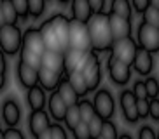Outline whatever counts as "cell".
Listing matches in <instances>:
<instances>
[{
    "label": "cell",
    "instance_id": "obj_1",
    "mask_svg": "<svg viewBox=\"0 0 159 139\" xmlns=\"http://www.w3.org/2000/svg\"><path fill=\"white\" fill-rule=\"evenodd\" d=\"M89 40H91V51L94 52H108L114 44V37L108 24V14L98 12L93 14V18L88 23Z\"/></svg>",
    "mask_w": 159,
    "mask_h": 139
},
{
    "label": "cell",
    "instance_id": "obj_2",
    "mask_svg": "<svg viewBox=\"0 0 159 139\" xmlns=\"http://www.w3.org/2000/svg\"><path fill=\"white\" fill-rule=\"evenodd\" d=\"M23 40V30L19 24H4L0 28V49L5 56H18Z\"/></svg>",
    "mask_w": 159,
    "mask_h": 139
},
{
    "label": "cell",
    "instance_id": "obj_3",
    "mask_svg": "<svg viewBox=\"0 0 159 139\" xmlns=\"http://www.w3.org/2000/svg\"><path fill=\"white\" fill-rule=\"evenodd\" d=\"M80 71L84 75V80H86V85H88L89 92L98 91V85L102 82V65H100V59H98V52L88 51L84 66H82Z\"/></svg>",
    "mask_w": 159,
    "mask_h": 139
},
{
    "label": "cell",
    "instance_id": "obj_4",
    "mask_svg": "<svg viewBox=\"0 0 159 139\" xmlns=\"http://www.w3.org/2000/svg\"><path fill=\"white\" fill-rule=\"evenodd\" d=\"M68 47L79 49V51H91V40H89L88 24L80 23L77 19L70 18L68 24Z\"/></svg>",
    "mask_w": 159,
    "mask_h": 139
},
{
    "label": "cell",
    "instance_id": "obj_5",
    "mask_svg": "<svg viewBox=\"0 0 159 139\" xmlns=\"http://www.w3.org/2000/svg\"><path fill=\"white\" fill-rule=\"evenodd\" d=\"M138 51V44L133 37H126V38H119V40H114L112 47H110V56L116 57V59L126 63V65H133V59H135V54Z\"/></svg>",
    "mask_w": 159,
    "mask_h": 139
},
{
    "label": "cell",
    "instance_id": "obj_6",
    "mask_svg": "<svg viewBox=\"0 0 159 139\" xmlns=\"http://www.w3.org/2000/svg\"><path fill=\"white\" fill-rule=\"evenodd\" d=\"M93 106H94V113L100 115L103 120H110L116 113V101L114 96L108 89H100L94 92L93 97Z\"/></svg>",
    "mask_w": 159,
    "mask_h": 139
},
{
    "label": "cell",
    "instance_id": "obj_7",
    "mask_svg": "<svg viewBox=\"0 0 159 139\" xmlns=\"http://www.w3.org/2000/svg\"><path fill=\"white\" fill-rule=\"evenodd\" d=\"M136 44L138 47L145 49L149 52H157L159 51V32L156 26H150L145 21L138 24V32H136Z\"/></svg>",
    "mask_w": 159,
    "mask_h": 139
},
{
    "label": "cell",
    "instance_id": "obj_8",
    "mask_svg": "<svg viewBox=\"0 0 159 139\" xmlns=\"http://www.w3.org/2000/svg\"><path fill=\"white\" fill-rule=\"evenodd\" d=\"M107 70H108V77L116 85L119 87H124L128 82L131 80V66L122 63V61L116 59L112 56H108L107 61Z\"/></svg>",
    "mask_w": 159,
    "mask_h": 139
},
{
    "label": "cell",
    "instance_id": "obj_9",
    "mask_svg": "<svg viewBox=\"0 0 159 139\" xmlns=\"http://www.w3.org/2000/svg\"><path fill=\"white\" fill-rule=\"evenodd\" d=\"M0 113H2V122L5 124V127H18L21 122V116H23L21 106L14 97L4 99L2 106H0Z\"/></svg>",
    "mask_w": 159,
    "mask_h": 139
},
{
    "label": "cell",
    "instance_id": "obj_10",
    "mask_svg": "<svg viewBox=\"0 0 159 139\" xmlns=\"http://www.w3.org/2000/svg\"><path fill=\"white\" fill-rule=\"evenodd\" d=\"M21 49H26V51L37 52V54L42 56L46 51V45H44L42 35L39 32V26H28L26 30H23V40H21Z\"/></svg>",
    "mask_w": 159,
    "mask_h": 139
},
{
    "label": "cell",
    "instance_id": "obj_11",
    "mask_svg": "<svg viewBox=\"0 0 159 139\" xmlns=\"http://www.w3.org/2000/svg\"><path fill=\"white\" fill-rule=\"evenodd\" d=\"M86 56H88V51H79V49H65L63 51V71L65 75L72 73V71H80L82 66H84Z\"/></svg>",
    "mask_w": 159,
    "mask_h": 139
},
{
    "label": "cell",
    "instance_id": "obj_12",
    "mask_svg": "<svg viewBox=\"0 0 159 139\" xmlns=\"http://www.w3.org/2000/svg\"><path fill=\"white\" fill-rule=\"evenodd\" d=\"M49 23H51L52 30L56 33L58 40H60L63 51L68 49V24H70V18L65 16L63 12H54L49 18Z\"/></svg>",
    "mask_w": 159,
    "mask_h": 139
},
{
    "label": "cell",
    "instance_id": "obj_13",
    "mask_svg": "<svg viewBox=\"0 0 159 139\" xmlns=\"http://www.w3.org/2000/svg\"><path fill=\"white\" fill-rule=\"evenodd\" d=\"M119 104H121L122 115H124L128 124H136L140 120L138 111H136V97L133 91H122L119 96Z\"/></svg>",
    "mask_w": 159,
    "mask_h": 139
},
{
    "label": "cell",
    "instance_id": "obj_14",
    "mask_svg": "<svg viewBox=\"0 0 159 139\" xmlns=\"http://www.w3.org/2000/svg\"><path fill=\"white\" fill-rule=\"evenodd\" d=\"M51 125V116L46 110H37V111H32L28 116V130L32 137L35 139L39 134H42L46 129H49Z\"/></svg>",
    "mask_w": 159,
    "mask_h": 139
},
{
    "label": "cell",
    "instance_id": "obj_15",
    "mask_svg": "<svg viewBox=\"0 0 159 139\" xmlns=\"http://www.w3.org/2000/svg\"><path fill=\"white\" fill-rule=\"evenodd\" d=\"M16 75H18L19 87L23 89H30L39 83V70L32 68V66H28L26 63H23L19 59L16 63Z\"/></svg>",
    "mask_w": 159,
    "mask_h": 139
},
{
    "label": "cell",
    "instance_id": "obj_16",
    "mask_svg": "<svg viewBox=\"0 0 159 139\" xmlns=\"http://www.w3.org/2000/svg\"><path fill=\"white\" fill-rule=\"evenodd\" d=\"M107 14H108V24H110V32H112L114 40L131 37V19H126L112 12H107Z\"/></svg>",
    "mask_w": 159,
    "mask_h": 139
},
{
    "label": "cell",
    "instance_id": "obj_17",
    "mask_svg": "<svg viewBox=\"0 0 159 139\" xmlns=\"http://www.w3.org/2000/svg\"><path fill=\"white\" fill-rule=\"evenodd\" d=\"M133 70H135L138 75H143V77H149L152 68H154V57H152V52L145 51L142 47H138V51L135 54V59H133Z\"/></svg>",
    "mask_w": 159,
    "mask_h": 139
},
{
    "label": "cell",
    "instance_id": "obj_18",
    "mask_svg": "<svg viewBox=\"0 0 159 139\" xmlns=\"http://www.w3.org/2000/svg\"><path fill=\"white\" fill-rule=\"evenodd\" d=\"M66 104L65 101L60 97V94L56 91L49 92V97H47V113L54 122H63L65 118V113H66Z\"/></svg>",
    "mask_w": 159,
    "mask_h": 139
},
{
    "label": "cell",
    "instance_id": "obj_19",
    "mask_svg": "<svg viewBox=\"0 0 159 139\" xmlns=\"http://www.w3.org/2000/svg\"><path fill=\"white\" fill-rule=\"evenodd\" d=\"M26 104L32 111H37V110H46L47 106V96H46V91H44L40 85H33V87L26 89Z\"/></svg>",
    "mask_w": 159,
    "mask_h": 139
},
{
    "label": "cell",
    "instance_id": "obj_20",
    "mask_svg": "<svg viewBox=\"0 0 159 139\" xmlns=\"http://www.w3.org/2000/svg\"><path fill=\"white\" fill-rule=\"evenodd\" d=\"M65 75L63 73H58V71H52V70H47V68H39V85L44 89V91H56L58 85H60L61 78Z\"/></svg>",
    "mask_w": 159,
    "mask_h": 139
},
{
    "label": "cell",
    "instance_id": "obj_21",
    "mask_svg": "<svg viewBox=\"0 0 159 139\" xmlns=\"http://www.w3.org/2000/svg\"><path fill=\"white\" fill-rule=\"evenodd\" d=\"M39 32H40V35H42V40H44L46 49H49V51H56V52H63V47H61L60 40H58V37H56V33H54L51 23H49V19H46V21L40 23Z\"/></svg>",
    "mask_w": 159,
    "mask_h": 139
},
{
    "label": "cell",
    "instance_id": "obj_22",
    "mask_svg": "<svg viewBox=\"0 0 159 139\" xmlns=\"http://www.w3.org/2000/svg\"><path fill=\"white\" fill-rule=\"evenodd\" d=\"M40 66L65 75V71H63V52H56V51L46 49L42 57H40Z\"/></svg>",
    "mask_w": 159,
    "mask_h": 139
},
{
    "label": "cell",
    "instance_id": "obj_23",
    "mask_svg": "<svg viewBox=\"0 0 159 139\" xmlns=\"http://www.w3.org/2000/svg\"><path fill=\"white\" fill-rule=\"evenodd\" d=\"M70 14H72V19H77L80 23H88L89 19L93 18V11L89 7L88 0H72Z\"/></svg>",
    "mask_w": 159,
    "mask_h": 139
},
{
    "label": "cell",
    "instance_id": "obj_24",
    "mask_svg": "<svg viewBox=\"0 0 159 139\" xmlns=\"http://www.w3.org/2000/svg\"><path fill=\"white\" fill-rule=\"evenodd\" d=\"M56 92L60 94V97L65 101L66 106H74V104H77L79 99H80V97L77 96V92L74 91V87L70 85V82L66 80V77L61 78L60 85H58V89H56Z\"/></svg>",
    "mask_w": 159,
    "mask_h": 139
},
{
    "label": "cell",
    "instance_id": "obj_25",
    "mask_svg": "<svg viewBox=\"0 0 159 139\" xmlns=\"http://www.w3.org/2000/svg\"><path fill=\"white\" fill-rule=\"evenodd\" d=\"M65 77H66V80L70 82V85L74 87V91L77 92V96H79V97H86L89 94L82 71H72V73L65 75Z\"/></svg>",
    "mask_w": 159,
    "mask_h": 139
},
{
    "label": "cell",
    "instance_id": "obj_26",
    "mask_svg": "<svg viewBox=\"0 0 159 139\" xmlns=\"http://www.w3.org/2000/svg\"><path fill=\"white\" fill-rule=\"evenodd\" d=\"M108 12L117 14V16H122L126 19L133 18V7H131L129 0H112L110 2V11Z\"/></svg>",
    "mask_w": 159,
    "mask_h": 139
},
{
    "label": "cell",
    "instance_id": "obj_27",
    "mask_svg": "<svg viewBox=\"0 0 159 139\" xmlns=\"http://www.w3.org/2000/svg\"><path fill=\"white\" fill-rule=\"evenodd\" d=\"M77 106H79V113H80V120L86 122L88 124L91 118H93L96 113H94V106H93V101H89L88 97H80L79 103H77Z\"/></svg>",
    "mask_w": 159,
    "mask_h": 139
},
{
    "label": "cell",
    "instance_id": "obj_28",
    "mask_svg": "<svg viewBox=\"0 0 159 139\" xmlns=\"http://www.w3.org/2000/svg\"><path fill=\"white\" fill-rule=\"evenodd\" d=\"M2 16H4L5 24H19V18L16 12L14 5L11 0H4L2 2Z\"/></svg>",
    "mask_w": 159,
    "mask_h": 139
},
{
    "label": "cell",
    "instance_id": "obj_29",
    "mask_svg": "<svg viewBox=\"0 0 159 139\" xmlns=\"http://www.w3.org/2000/svg\"><path fill=\"white\" fill-rule=\"evenodd\" d=\"M47 0H28V14L32 19H40L46 14Z\"/></svg>",
    "mask_w": 159,
    "mask_h": 139
},
{
    "label": "cell",
    "instance_id": "obj_30",
    "mask_svg": "<svg viewBox=\"0 0 159 139\" xmlns=\"http://www.w3.org/2000/svg\"><path fill=\"white\" fill-rule=\"evenodd\" d=\"M18 56H19V61L26 63L28 66H32V68H35V70L40 68V57H42L40 54L32 52V51H26V49H19Z\"/></svg>",
    "mask_w": 159,
    "mask_h": 139
},
{
    "label": "cell",
    "instance_id": "obj_31",
    "mask_svg": "<svg viewBox=\"0 0 159 139\" xmlns=\"http://www.w3.org/2000/svg\"><path fill=\"white\" fill-rule=\"evenodd\" d=\"M63 122H65V127L66 129H70V130L80 122V113H79V106H77V104L66 108V113H65Z\"/></svg>",
    "mask_w": 159,
    "mask_h": 139
},
{
    "label": "cell",
    "instance_id": "obj_32",
    "mask_svg": "<svg viewBox=\"0 0 159 139\" xmlns=\"http://www.w3.org/2000/svg\"><path fill=\"white\" fill-rule=\"evenodd\" d=\"M142 16H143V19H142V21H145V23L150 24V26L159 28V9H157V7L149 5V7L142 12Z\"/></svg>",
    "mask_w": 159,
    "mask_h": 139
},
{
    "label": "cell",
    "instance_id": "obj_33",
    "mask_svg": "<svg viewBox=\"0 0 159 139\" xmlns=\"http://www.w3.org/2000/svg\"><path fill=\"white\" fill-rule=\"evenodd\" d=\"M12 5H14L16 12H18V18L19 21H28L30 14H28V0H11Z\"/></svg>",
    "mask_w": 159,
    "mask_h": 139
},
{
    "label": "cell",
    "instance_id": "obj_34",
    "mask_svg": "<svg viewBox=\"0 0 159 139\" xmlns=\"http://www.w3.org/2000/svg\"><path fill=\"white\" fill-rule=\"evenodd\" d=\"M100 136L105 139H117L119 137V134H117V127L116 124H114L112 120H105L102 125V132H100Z\"/></svg>",
    "mask_w": 159,
    "mask_h": 139
},
{
    "label": "cell",
    "instance_id": "obj_35",
    "mask_svg": "<svg viewBox=\"0 0 159 139\" xmlns=\"http://www.w3.org/2000/svg\"><path fill=\"white\" fill-rule=\"evenodd\" d=\"M72 136H74V139H93V137H91V132H89L88 124L82 122V120H80L79 124L72 129Z\"/></svg>",
    "mask_w": 159,
    "mask_h": 139
},
{
    "label": "cell",
    "instance_id": "obj_36",
    "mask_svg": "<svg viewBox=\"0 0 159 139\" xmlns=\"http://www.w3.org/2000/svg\"><path fill=\"white\" fill-rule=\"evenodd\" d=\"M145 82V89H147V97L152 99V97H159V80L156 77H147Z\"/></svg>",
    "mask_w": 159,
    "mask_h": 139
},
{
    "label": "cell",
    "instance_id": "obj_37",
    "mask_svg": "<svg viewBox=\"0 0 159 139\" xmlns=\"http://www.w3.org/2000/svg\"><path fill=\"white\" fill-rule=\"evenodd\" d=\"M49 130H51V139H68L66 127H63L61 122H51Z\"/></svg>",
    "mask_w": 159,
    "mask_h": 139
},
{
    "label": "cell",
    "instance_id": "obj_38",
    "mask_svg": "<svg viewBox=\"0 0 159 139\" xmlns=\"http://www.w3.org/2000/svg\"><path fill=\"white\" fill-rule=\"evenodd\" d=\"M103 118L100 115H94L91 120L88 122V127H89V132H91V137H96V136H100V132H102V125H103Z\"/></svg>",
    "mask_w": 159,
    "mask_h": 139
},
{
    "label": "cell",
    "instance_id": "obj_39",
    "mask_svg": "<svg viewBox=\"0 0 159 139\" xmlns=\"http://www.w3.org/2000/svg\"><path fill=\"white\" fill-rule=\"evenodd\" d=\"M133 94L136 99H149L147 97V89H145V82L143 80H136L133 83Z\"/></svg>",
    "mask_w": 159,
    "mask_h": 139
},
{
    "label": "cell",
    "instance_id": "obj_40",
    "mask_svg": "<svg viewBox=\"0 0 159 139\" xmlns=\"http://www.w3.org/2000/svg\"><path fill=\"white\" fill-rule=\"evenodd\" d=\"M136 111L140 120H145L149 116V99H136Z\"/></svg>",
    "mask_w": 159,
    "mask_h": 139
},
{
    "label": "cell",
    "instance_id": "obj_41",
    "mask_svg": "<svg viewBox=\"0 0 159 139\" xmlns=\"http://www.w3.org/2000/svg\"><path fill=\"white\" fill-rule=\"evenodd\" d=\"M149 116L152 120L159 122V97L149 99Z\"/></svg>",
    "mask_w": 159,
    "mask_h": 139
},
{
    "label": "cell",
    "instance_id": "obj_42",
    "mask_svg": "<svg viewBox=\"0 0 159 139\" xmlns=\"http://www.w3.org/2000/svg\"><path fill=\"white\" fill-rule=\"evenodd\" d=\"M4 139H25V134L23 130H19L18 127H5Z\"/></svg>",
    "mask_w": 159,
    "mask_h": 139
},
{
    "label": "cell",
    "instance_id": "obj_43",
    "mask_svg": "<svg viewBox=\"0 0 159 139\" xmlns=\"http://www.w3.org/2000/svg\"><path fill=\"white\" fill-rule=\"evenodd\" d=\"M138 139H156V132L150 125H143L138 130Z\"/></svg>",
    "mask_w": 159,
    "mask_h": 139
},
{
    "label": "cell",
    "instance_id": "obj_44",
    "mask_svg": "<svg viewBox=\"0 0 159 139\" xmlns=\"http://www.w3.org/2000/svg\"><path fill=\"white\" fill-rule=\"evenodd\" d=\"M88 4L93 11V14L105 12V0H88Z\"/></svg>",
    "mask_w": 159,
    "mask_h": 139
},
{
    "label": "cell",
    "instance_id": "obj_45",
    "mask_svg": "<svg viewBox=\"0 0 159 139\" xmlns=\"http://www.w3.org/2000/svg\"><path fill=\"white\" fill-rule=\"evenodd\" d=\"M129 2H131V7H133V9H135L138 14H142L150 5L149 0H129Z\"/></svg>",
    "mask_w": 159,
    "mask_h": 139
},
{
    "label": "cell",
    "instance_id": "obj_46",
    "mask_svg": "<svg viewBox=\"0 0 159 139\" xmlns=\"http://www.w3.org/2000/svg\"><path fill=\"white\" fill-rule=\"evenodd\" d=\"M5 71H7V57L0 49V73H5Z\"/></svg>",
    "mask_w": 159,
    "mask_h": 139
},
{
    "label": "cell",
    "instance_id": "obj_47",
    "mask_svg": "<svg viewBox=\"0 0 159 139\" xmlns=\"http://www.w3.org/2000/svg\"><path fill=\"white\" fill-rule=\"evenodd\" d=\"M5 85H7V75H5V73H0V91H4Z\"/></svg>",
    "mask_w": 159,
    "mask_h": 139
},
{
    "label": "cell",
    "instance_id": "obj_48",
    "mask_svg": "<svg viewBox=\"0 0 159 139\" xmlns=\"http://www.w3.org/2000/svg\"><path fill=\"white\" fill-rule=\"evenodd\" d=\"M35 139H51V130H49V129H46V130L42 132V134H39Z\"/></svg>",
    "mask_w": 159,
    "mask_h": 139
},
{
    "label": "cell",
    "instance_id": "obj_49",
    "mask_svg": "<svg viewBox=\"0 0 159 139\" xmlns=\"http://www.w3.org/2000/svg\"><path fill=\"white\" fill-rule=\"evenodd\" d=\"M2 2H4V0H0V28H2V26L5 24V21H4V16H2Z\"/></svg>",
    "mask_w": 159,
    "mask_h": 139
},
{
    "label": "cell",
    "instance_id": "obj_50",
    "mask_svg": "<svg viewBox=\"0 0 159 139\" xmlns=\"http://www.w3.org/2000/svg\"><path fill=\"white\" fill-rule=\"evenodd\" d=\"M149 4L152 5V7H159V0H149Z\"/></svg>",
    "mask_w": 159,
    "mask_h": 139
},
{
    "label": "cell",
    "instance_id": "obj_51",
    "mask_svg": "<svg viewBox=\"0 0 159 139\" xmlns=\"http://www.w3.org/2000/svg\"><path fill=\"white\" fill-rule=\"evenodd\" d=\"M117 139H133V137H131L129 134H122V136H119Z\"/></svg>",
    "mask_w": 159,
    "mask_h": 139
},
{
    "label": "cell",
    "instance_id": "obj_52",
    "mask_svg": "<svg viewBox=\"0 0 159 139\" xmlns=\"http://www.w3.org/2000/svg\"><path fill=\"white\" fill-rule=\"evenodd\" d=\"M68 2H72V0H58V4H61V5H66Z\"/></svg>",
    "mask_w": 159,
    "mask_h": 139
},
{
    "label": "cell",
    "instance_id": "obj_53",
    "mask_svg": "<svg viewBox=\"0 0 159 139\" xmlns=\"http://www.w3.org/2000/svg\"><path fill=\"white\" fill-rule=\"evenodd\" d=\"M0 139H4V129H0Z\"/></svg>",
    "mask_w": 159,
    "mask_h": 139
},
{
    "label": "cell",
    "instance_id": "obj_54",
    "mask_svg": "<svg viewBox=\"0 0 159 139\" xmlns=\"http://www.w3.org/2000/svg\"><path fill=\"white\" fill-rule=\"evenodd\" d=\"M94 139H105V137H102V136H96V137H94Z\"/></svg>",
    "mask_w": 159,
    "mask_h": 139
},
{
    "label": "cell",
    "instance_id": "obj_55",
    "mask_svg": "<svg viewBox=\"0 0 159 139\" xmlns=\"http://www.w3.org/2000/svg\"><path fill=\"white\" fill-rule=\"evenodd\" d=\"M156 139H159V132H157V134H156Z\"/></svg>",
    "mask_w": 159,
    "mask_h": 139
},
{
    "label": "cell",
    "instance_id": "obj_56",
    "mask_svg": "<svg viewBox=\"0 0 159 139\" xmlns=\"http://www.w3.org/2000/svg\"><path fill=\"white\" fill-rule=\"evenodd\" d=\"M0 129H2V120H0Z\"/></svg>",
    "mask_w": 159,
    "mask_h": 139
},
{
    "label": "cell",
    "instance_id": "obj_57",
    "mask_svg": "<svg viewBox=\"0 0 159 139\" xmlns=\"http://www.w3.org/2000/svg\"><path fill=\"white\" fill-rule=\"evenodd\" d=\"M157 32H159V28H157Z\"/></svg>",
    "mask_w": 159,
    "mask_h": 139
},
{
    "label": "cell",
    "instance_id": "obj_58",
    "mask_svg": "<svg viewBox=\"0 0 159 139\" xmlns=\"http://www.w3.org/2000/svg\"><path fill=\"white\" fill-rule=\"evenodd\" d=\"M47 2H49V0H47Z\"/></svg>",
    "mask_w": 159,
    "mask_h": 139
},
{
    "label": "cell",
    "instance_id": "obj_59",
    "mask_svg": "<svg viewBox=\"0 0 159 139\" xmlns=\"http://www.w3.org/2000/svg\"><path fill=\"white\" fill-rule=\"evenodd\" d=\"M157 9H159V7H157Z\"/></svg>",
    "mask_w": 159,
    "mask_h": 139
}]
</instances>
